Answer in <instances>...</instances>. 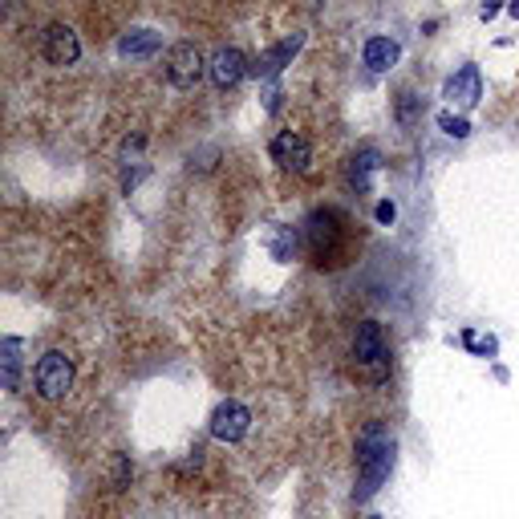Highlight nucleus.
Returning <instances> with one entry per match:
<instances>
[{
    "label": "nucleus",
    "instance_id": "nucleus-13",
    "mask_svg": "<svg viewBox=\"0 0 519 519\" xmlns=\"http://www.w3.org/2000/svg\"><path fill=\"white\" fill-rule=\"evenodd\" d=\"M130 479H134L130 455H110V471H106V483H110V491H127Z\"/></svg>",
    "mask_w": 519,
    "mask_h": 519
},
{
    "label": "nucleus",
    "instance_id": "nucleus-19",
    "mask_svg": "<svg viewBox=\"0 0 519 519\" xmlns=\"http://www.w3.org/2000/svg\"><path fill=\"white\" fill-rule=\"evenodd\" d=\"M378 220H382V223L393 220V203H382V207H378Z\"/></svg>",
    "mask_w": 519,
    "mask_h": 519
},
{
    "label": "nucleus",
    "instance_id": "nucleus-16",
    "mask_svg": "<svg viewBox=\"0 0 519 519\" xmlns=\"http://www.w3.org/2000/svg\"><path fill=\"white\" fill-rule=\"evenodd\" d=\"M297 45H300V37H288V41H284V45H276L272 53L264 57V70H280V65L288 61L292 53H297Z\"/></svg>",
    "mask_w": 519,
    "mask_h": 519
},
{
    "label": "nucleus",
    "instance_id": "nucleus-9",
    "mask_svg": "<svg viewBox=\"0 0 519 519\" xmlns=\"http://www.w3.org/2000/svg\"><path fill=\"white\" fill-rule=\"evenodd\" d=\"M207 73H212V81H215L220 90H231V86H240V78L248 73V57L240 53L236 45H223V49H215L212 65H207Z\"/></svg>",
    "mask_w": 519,
    "mask_h": 519
},
{
    "label": "nucleus",
    "instance_id": "nucleus-15",
    "mask_svg": "<svg viewBox=\"0 0 519 519\" xmlns=\"http://www.w3.org/2000/svg\"><path fill=\"white\" fill-rule=\"evenodd\" d=\"M16 373H21V341L5 337V386L16 390Z\"/></svg>",
    "mask_w": 519,
    "mask_h": 519
},
{
    "label": "nucleus",
    "instance_id": "nucleus-4",
    "mask_svg": "<svg viewBox=\"0 0 519 519\" xmlns=\"http://www.w3.org/2000/svg\"><path fill=\"white\" fill-rule=\"evenodd\" d=\"M207 65L212 61L203 57V49H199L195 41H179V45L166 49L163 70H166V81H171L175 90H195L199 81H203Z\"/></svg>",
    "mask_w": 519,
    "mask_h": 519
},
{
    "label": "nucleus",
    "instance_id": "nucleus-18",
    "mask_svg": "<svg viewBox=\"0 0 519 519\" xmlns=\"http://www.w3.org/2000/svg\"><path fill=\"white\" fill-rule=\"evenodd\" d=\"M442 127H447L450 134H458V138L467 134V122H458V118H442Z\"/></svg>",
    "mask_w": 519,
    "mask_h": 519
},
{
    "label": "nucleus",
    "instance_id": "nucleus-8",
    "mask_svg": "<svg viewBox=\"0 0 519 519\" xmlns=\"http://www.w3.org/2000/svg\"><path fill=\"white\" fill-rule=\"evenodd\" d=\"M248 426H252V414H248V406H240V401H223L212 414V434L220 442H240L248 434Z\"/></svg>",
    "mask_w": 519,
    "mask_h": 519
},
{
    "label": "nucleus",
    "instance_id": "nucleus-17",
    "mask_svg": "<svg viewBox=\"0 0 519 519\" xmlns=\"http://www.w3.org/2000/svg\"><path fill=\"white\" fill-rule=\"evenodd\" d=\"M398 118L406 122V127H414V94H401L398 98Z\"/></svg>",
    "mask_w": 519,
    "mask_h": 519
},
{
    "label": "nucleus",
    "instance_id": "nucleus-11",
    "mask_svg": "<svg viewBox=\"0 0 519 519\" xmlns=\"http://www.w3.org/2000/svg\"><path fill=\"white\" fill-rule=\"evenodd\" d=\"M447 98H458L463 106L479 102V70H475V65H467L458 78H450L447 81Z\"/></svg>",
    "mask_w": 519,
    "mask_h": 519
},
{
    "label": "nucleus",
    "instance_id": "nucleus-2",
    "mask_svg": "<svg viewBox=\"0 0 519 519\" xmlns=\"http://www.w3.org/2000/svg\"><path fill=\"white\" fill-rule=\"evenodd\" d=\"M390 463H393V442L390 434L382 430L378 422L365 426L362 439H357V471H362V491L357 495H373L382 487V479L390 475Z\"/></svg>",
    "mask_w": 519,
    "mask_h": 519
},
{
    "label": "nucleus",
    "instance_id": "nucleus-12",
    "mask_svg": "<svg viewBox=\"0 0 519 519\" xmlns=\"http://www.w3.org/2000/svg\"><path fill=\"white\" fill-rule=\"evenodd\" d=\"M373 171H378V155H373V150H362V155L354 158V166H349V187H354L357 195H365Z\"/></svg>",
    "mask_w": 519,
    "mask_h": 519
},
{
    "label": "nucleus",
    "instance_id": "nucleus-20",
    "mask_svg": "<svg viewBox=\"0 0 519 519\" xmlns=\"http://www.w3.org/2000/svg\"><path fill=\"white\" fill-rule=\"evenodd\" d=\"M370 519H378V515H370Z\"/></svg>",
    "mask_w": 519,
    "mask_h": 519
},
{
    "label": "nucleus",
    "instance_id": "nucleus-10",
    "mask_svg": "<svg viewBox=\"0 0 519 519\" xmlns=\"http://www.w3.org/2000/svg\"><path fill=\"white\" fill-rule=\"evenodd\" d=\"M393 61H398V41H390V37H370L365 41V65H370L373 73H386Z\"/></svg>",
    "mask_w": 519,
    "mask_h": 519
},
{
    "label": "nucleus",
    "instance_id": "nucleus-6",
    "mask_svg": "<svg viewBox=\"0 0 519 519\" xmlns=\"http://www.w3.org/2000/svg\"><path fill=\"white\" fill-rule=\"evenodd\" d=\"M268 150H272V163L284 166V171L305 175L308 166H313V142H308L300 130H276Z\"/></svg>",
    "mask_w": 519,
    "mask_h": 519
},
{
    "label": "nucleus",
    "instance_id": "nucleus-1",
    "mask_svg": "<svg viewBox=\"0 0 519 519\" xmlns=\"http://www.w3.org/2000/svg\"><path fill=\"white\" fill-rule=\"evenodd\" d=\"M300 240H305L308 256L316 260V264H333V260L345 256V244H349V220L341 212H313L305 220V228H300Z\"/></svg>",
    "mask_w": 519,
    "mask_h": 519
},
{
    "label": "nucleus",
    "instance_id": "nucleus-14",
    "mask_svg": "<svg viewBox=\"0 0 519 519\" xmlns=\"http://www.w3.org/2000/svg\"><path fill=\"white\" fill-rule=\"evenodd\" d=\"M155 49H158V37H155V33H146V29L130 33V37L122 41V57H150Z\"/></svg>",
    "mask_w": 519,
    "mask_h": 519
},
{
    "label": "nucleus",
    "instance_id": "nucleus-5",
    "mask_svg": "<svg viewBox=\"0 0 519 519\" xmlns=\"http://www.w3.org/2000/svg\"><path fill=\"white\" fill-rule=\"evenodd\" d=\"M33 390H37V398H45V401H57L73 390V362L61 354V349L41 354L37 370H33Z\"/></svg>",
    "mask_w": 519,
    "mask_h": 519
},
{
    "label": "nucleus",
    "instance_id": "nucleus-3",
    "mask_svg": "<svg viewBox=\"0 0 519 519\" xmlns=\"http://www.w3.org/2000/svg\"><path fill=\"white\" fill-rule=\"evenodd\" d=\"M349 354H354L357 370H362L370 382H386L390 378V345H386V333H382L378 321H362V325H357Z\"/></svg>",
    "mask_w": 519,
    "mask_h": 519
},
{
    "label": "nucleus",
    "instance_id": "nucleus-7",
    "mask_svg": "<svg viewBox=\"0 0 519 519\" xmlns=\"http://www.w3.org/2000/svg\"><path fill=\"white\" fill-rule=\"evenodd\" d=\"M41 57H45L49 65H73L81 57V41L78 33L70 29V24H45V33H41Z\"/></svg>",
    "mask_w": 519,
    "mask_h": 519
}]
</instances>
